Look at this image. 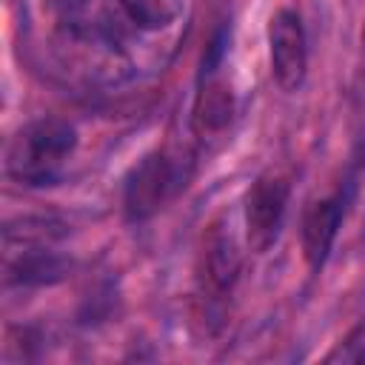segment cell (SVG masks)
Returning <instances> with one entry per match:
<instances>
[{
	"instance_id": "cell-1",
	"label": "cell",
	"mask_w": 365,
	"mask_h": 365,
	"mask_svg": "<svg viewBox=\"0 0 365 365\" xmlns=\"http://www.w3.org/2000/svg\"><path fill=\"white\" fill-rule=\"evenodd\" d=\"M77 148V131L68 120L40 117L14 131L6 145V174L26 185H54Z\"/></svg>"
},
{
	"instance_id": "cell-2",
	"label": "cell",
	"mask_w": 365,
	"mask_h": 365,
	"mask_svg": "<svg viewBox=\"0 0 365 365\" xmlns=\"http://www.w3.org/2000/svg\"><path fill=\"white\" fill-rule=\"evenodd\" d=\"M191 154L157 148L145 154L125 177L123 208L131 222L154 217L171 197H177L191 177Z\"/></svg>"
},
{
	"instance_id": "cell-3",
	"label": "cell",
	"mask_w": 365,
	"mask_h": 365,
	"mask_svg": "<svg viewBox=\"0 0 365 365\" xmlns=\"http://www.w3.org/2000/svg\"><path fill=\"white\" fill-rule=\"evenodd\" d=\"M57 231L46 220H26L3 231V271L9 285H43L66 274V259L54 251Z\"/></svg>"
},
{
	"instance_id": "cell-4",
	"label": "cell",
	"mask_w": 365,
	"mask_h": 365,
	"mask_svg": "<svg viewBox=\"0 0 365 365\" xmlns=\"http://www.w3.org/2000/svg\"><path fill=\"white\" fill-rule=\"evenodd\" d=\"M291 197V182L282 174H259L245 191V240L248 248L262 254L274 245L285 208Z\"/></svg>"
},
{
	"instance_id": "cell-5",
	"label": "cell",
	"mask_w": 365,
	"mask_h": 365,
	"mask_svg": "<svg viewBox=\"0 0 365 365\" xmlns=\"http://www.w3.org/2000/svg\"><path fill=\"white\" fill-rule=\"evenodd\" d=\"M271 74L282 91H297L308 74V40L302 17L294 9H279L268 23Z\"/></svg>"
},
{
	"instance_id": "cell-6",
	"label": "cell",
	"mask_w": 365,
	"mask_h": 365,
	"mask_svg": "<svg viewBox=\"0 0 365 365\" xmlns=\"http://www.w3.org/2000/svg\"><path fill=\"white\" fill-rule=\"evenodd\" d=\"M240 274V251L231 237L220 222L208 225L202 237V251H200V288L208 299H222Z\"/></svg>"
},
{
	"instance_id": "cell-7",
	"label": "cell",
	"mask_w": 365,
	"mask_h": 365,
	"mask_svg": "<svg viewBox=\"0 0 365 365\" xmlns=\"http://www.w3.org/2000/svg\"><path fill=\"white\" fill-rule=\"evenodd\" d=\"M342 214H345V197L342 191L331 194V197H319L314 202H308L305 214H302V228H299V237H302V254H305V262L319 271L334 248V240L339 234V225H342Z\"/></svg>"
},
{
	"instance_id": "cell-8",
	"label": "cell",
	"mask_w": 365,
	"mask_h": 365,
	"mask_svg": "<svg viewBox=\"0 0 365 365\" xmlns=\"http://www.w3.org/2000/svg\"><path fill=\"white\" fill-rule=\"evenodd\" d=\"M234 114V94L231 86L220 77H208L197 97H194V108H191V128L197 137H214L220 131L228 128Z\"/></svg>"
},
{
	"instance_id": "cell-9",
	"label": "cell",
	"mask_w": 365,
	"mask_h": 365,
	"mask_svg": "<svg viewBox=\"0 0 365 365\" xmlns=\"http://www.w3.org/2000/svg\"><path fill=\"white\" fill-rule=\"evenodd\" d=\"M120 6L131 26L157 31V29L171 26L182 14L185 0H120Z\"/></svg>"
},
{
	"instance_id": "cell-10",
	"label": "cell",
	"mask_w": 365,
	"mask_h": 365,
	"mask_svg": "<svg viewBox=\"0 0 365 365\" xmlns=\"http://www.w3.org/2000/svg\"><path fill=\"white\" fill-rule=\"evenodd\" d=\"M359 37H362V48H365V23H362V34Z\"/></svg>"
}]
</instances>
